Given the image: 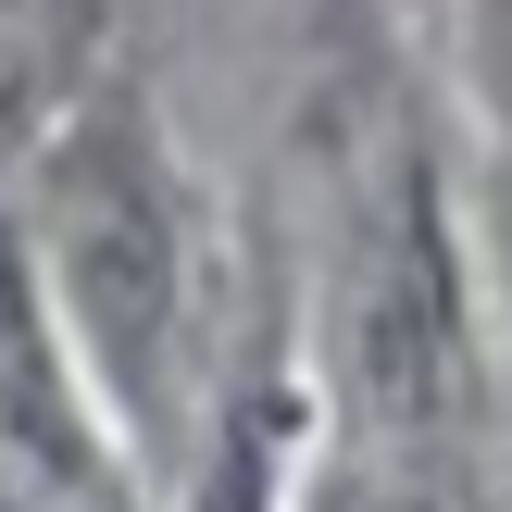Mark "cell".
<instances>
[{
	"instance_id": "6da1fadb",
	"label": "cell",
	"mask_w": 512,
	"mask_h": 512,
	"mask_svg": "<svg viewBox=\"0 0 512 512\" xmlns=\"http://www.w3.org/2000/svg\"><path fill=\"white\" fill-rule=\"evenodd\" d=\"M50 263H63V300L100 375L150 388L175 338V213H163V163L125 113H88L50 150Z\"/></svg>"
},
{
	"instance_id": "7a4b0ae2",
	"label": "cell",
	"mask_w": 512,
	"mask_h": 512,
	"mask_svg": "<svg viewBox=\"0 0 512 512\" xmlns=\"http://www.w3.org/2000/svg\"><path fill=\"white\" fill-rule=\"evenodd\" d=\"M363 363H375L388 400H425L438 363H450V263H438V238H425L413 188H400L388 238H375V275H363Z\"/></svg>"
},
{
	"instance_id": "3957f363",
	"label": "cell",
	"mask_w": 512,
	"mask_h": 512,
	"mask_svg": "<svg viewBox=\"0 0 512 512\" xmlns=\"http://www.w3.org/2000/svg\"><path fill=\"white\" fill-rule=\"evenodd\" d=\"M0 413H13V438H25V450H50V463H75L63 388H50L38 338H25V300H13V275H0Z\"/></svg>"
},
{
	"instance_id": "277c9868",
	"label": "cell",
	"mask_w": 512,
	"mask_h": 512,
	"mask_svg": "<svg viewBox=\"0 0 512 512\" xmlns=\"http://www.w3.org/2000/svg\"><path fill=\"white\" fill-rule=\"evenodd\" d=\"M500 38H512V0H500Z\"/></svg>"
}]
</instances>
